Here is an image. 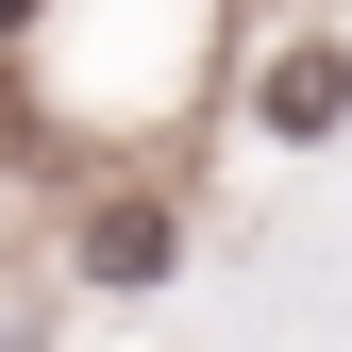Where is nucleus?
<instances>
[{
    "instance_id": "f257e3e1",
    "label": "nucleus",
    "mask_w": 352,
    "mask_h": 352,
    "mask_svg": "<svg viewBox=\"0 0 352 352\" xmlns=\"http://www.w3.org/2000/svg\"><path fill=\"white\" fill-rule=\"evenodd\" d=\"M252 101H269V135H285V151H319L336 118H352V34H302V51L252 84Z\"/></svg>"
},
{
    "instance_id": "7ed1b4c3",
    "label": "nucleus",
    "mask_w": 352,
    "mask_h": 352,
    "mask_svg": "<svg viewBox=\"0 0 352 352\" xmlns=\"http://www.w3.org/2000/svg\"><path fill=\"white\" fill-rule=\"evenodd\" d=\"M17 17H34V0H0V34H17Z\"/></svg>"
},
{
    "instance_id": "f03ea898",
    "label": "nucleus",
    "mask_w": 352,
    "mask_h": 352,
    "mask_svg": "<svg viewBox=\"0 0 352 352\" xmlns=\"http://www.w3.org/2000/svg\"><path fill=\"white\" fill-rule=\"evenodd\" d=\"M84 269H101V285H151V269H168V201H118V218H84Z\"/></svg>"
}]
</instances>
